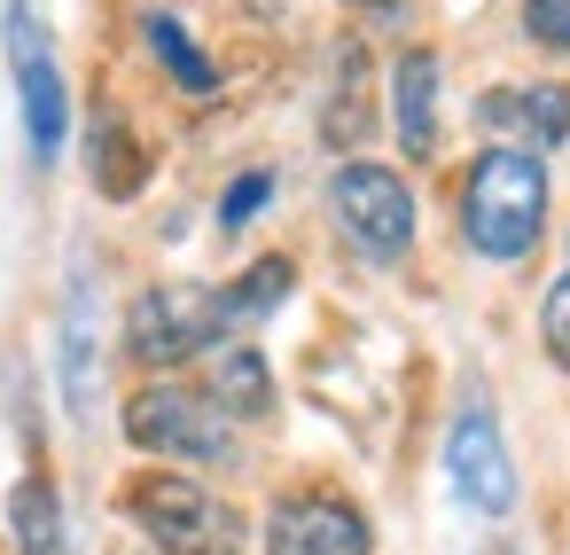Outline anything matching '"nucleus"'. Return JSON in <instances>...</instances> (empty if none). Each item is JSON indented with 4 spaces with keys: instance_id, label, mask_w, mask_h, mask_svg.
Wrapping results in <instances>:
<instances>
[{
    "instance_id": "6ab92c4d",
    "label": "nucleus",
    "mask_w": 570,
    "mask_h": 555,
    "mask_svg": "<svg viewBox=\"0 0 570 555\" xmlns=\"http://www.w3.org/2000/svg\"><path fill=\"white\" fill-rule=\"evenodd\" d=\"M539 337H547V352L570 368V274L547 290V305H539Z\"/></svg>"
},
{
    "instance_id": "39448f33",
    "label": "nucleus",
    "mask_w": 570,
    "mask_h": 555,
    "mask_svg": "<svg viewBox=\"0 0 570 555\" xmlns=\"http://www.w3.org/2000/svg\"><path fill=\"white\" fill-rule=\"evenodd\" d=\"M328 212L360 243V259H375V266L406 259V243H414V188L391 165H344L328 181Z\"/></svg>"
},
{
    "instance_id": "6e6552de",
    "label": "nucleus",
    "mask_w": 570,
    "mask_h": 555,
    "mask_svg": "<svg viewBox=\"0 0 570 555\" xmlns=\"http://www.w3.org/2000/svg\"><path fill=\"white\" fill-rule=\"evenodd\" d=\"M266 555H367V516L344 493H289L266 516Z\"/></svg>"
},
{
    "instance_id": "1a4fd4ad",
    "label": "nucleus",
    "mask_w": 570,
    "mask_h": 555,
    "mask_svg": "<svg viewBox=\"0 0 570 555\" xmlns=\"http://www.w3.org/2000/svg\"><path fill=\"white\" fill-rule=\"evenodd\" d=\"M476 126L508 142H531V149H554L570 142V87H492L476 103Z\"/></svg>"
},
{
    "instance_id": "f03ea898",
    "label": "nucleus",
    "mask_w": 570,
    "mask_h": 555,
    "mask_svg": "<svg viewBox=\"0 0 570 555\" xmlns=\"http://www.w3.org/2000/svg\"><path fill=\"white\" fill-rule=\"evenodd\" d=\"M126 508L134 524L165 547V555H243V516L204 493L196 477H173V469H149L126 485Z\"/></svg>"
},
{
    "instance_id": "4468645a",
    "label": "nucleus",
    "mask_w": 570,
    "mask_h": 555,
    "mask_svg": "<svg viewBox=\"0 0 570 555\" xmlns=\"http://www.w3.org/2000/svg\"><path fill=\"white\" fill-rule=\"evenodd\" d=\"M219 415H266L274 407V376H266V360L250 352V344H235L227 360H219V376H212V391H204Z\"/></svg>"
},
{
    "instance_id": "aec40b11",
    "label": "nucleus",
    "mask_w": 570,
    "mask_h": 555,
    "mask_svg": "<svg viewBox=\"0 0 570 555\" xmlns=\"http://www.w3.org/2000/svg\"><path fill=\"white\" fill-rule=\"evenodd\" d=\"M360 9H391V0H360Z\"/></svg>"
},
{
    "instance_id": "f8f14e48",
    "label": "nucleus",
    "mask_w": 570,
    "mask_h": 555,
    "mask_svg": "<svg viewBox=\"0 0 570 555\" xmlns=\"http://www.w3.org/2000/svg\"><path fill=\"white\" fill-rule=\"evenodd\" d=\"M9 532H17V547H24V555H71L63 500H56V485H48V477H24V485L9 493Z\"/></svg>"
},
{
    "instance_id": "f257e3e1",
    "label": "nucleus",
    "mask_w": 570,
    "mask_h": 555,
    "mask_svg": "<svg viewBox=\"0 0 570 555\" xmlns=\"http://www.w3.org/2000/svg\"><path fill=\"white\" fill-rule=\"evenodd\" d=\"M539 227H547V173H539V157L531 149H484L469 165V181H461V235H469V251L508 266V259H523L539 243Z\"/></svg>"
},
{
    "instance_id": "a211bd4d",
    "label": "nucleus",
    "mask_w": 570,
    "mask_h": 555,
    "mask_svg": "<svg viewBox=\"0 0 570 555\" xmlns=\"http://www.w3.org/2000/svg\"><path fill=\"white\" fill-rule=\"evenodd\" d=\"M523 32L554 56H570V0H523Z\"/></svg>"
},
{
    "instance_id": "2eb2a0df",
    "label": "nucleus",
    "mask_w": 570,
    "mask_h": 555,
    "mask_svg": "<svg viewBox=\"0 0 570 555\" xmlns=\"http://www.w3.org/2000/svg\"><path fill=\"white\" fill-rule=\"evenodd\" d=\"M289 282H297V266L289 259H258L235 290H219V313H227V329H250V321H266L282 298H289Z\"/></svg>"
},
{
    "instance_id": "7ed1b4c3",
    "label": "nucleus",
    "mask_w": 570,
    "mask_h": 555,
    "mask_svg": "<svg viewBox=\"0 0 570 555\" xmlns=\"http://www.w3.org/2000/svg\"><path fill=\"white\" fill-rule=\"evenodd\" d=\"M219 337H227V313H219V290L212 282H157L126 313V352L141 368H180V360H196Z\"/></svg>"
},
{
    "instance_id": "f3484780",
    "label": "nucleus",
    "mask_w": 570,
    "mask_h": 555,
    "mask_svg": "<svg viewBox=\"0 0 570 555\" xmlns=\"http://www.w3.org/2000/svg\"><path fill=\"white\" fill-rule=\"evenodd\" d=\"M266 196H274V173H243L227 196H219V227L235 235V227H250L258 212H266Z\"/></svg>"
},
{
    "instance_id": "ddd939ff",
    "label": "nucleus",
    "mask_w": 570,
    "mask_h": 555,
    "mask_svg": "<svg viewBox=\"0 0 570 555\" xmlns=\"http://www.w3.org/2000/svg\"><path fill=\"white\" fill-rule=\"evenodd\" d=\"M141 40L157 48V64L173 71V87H180V95H212V87H219L212 56H204V48L180 32V17H173V9H149V17H141Z\"/></svg>"
},
{
    "instance_id": "9b49d317",
    "label": "nucleus",
    "mask_w": 570,
    "mask_h": 555,
    "mask_svg": "<svg viewBox=\"0 0 570 555\" xmlns=\"http://www.w3.org/2000/svg\"><path fill=\"white\" fill-rule=\"evenodd\" d=\"M87 165H95V188H102L110 204H126V196L141 188V173H149V157H141V142H134V126H126L118 110H102V118H95Z\"/></svg>"
},
{
    "instance_id": "20e7f679",
    "label": "nucleus",
    "mask_w": 570,
    "mask_h": 555,
    "mask_svg": "<svg viewBox=\"0 0 570 555\" xmlns=\"http://www.w3.org/2000/svg\"><path fill=\"white\" fill-rule=\"evenodd\" d=\"M126 438H134L141 454H173V461H196V469L235 461L227 415H219L204 391H188V383H149V391H134V399H126Z\"/></svg>"
},
{
    "instance_id": "423d86ee",
    "label": "nucleus",
    "mask_w": 570,
    "mask_h": 555,
    "mask_svg": "<svg viewBox=\"0 0 570 555\" xmlns=\"http://www.w3.org/2000/svg\"><path fill=\"white\" fill-rule=\"evenodd\" d=\"M0 40H9V64H17V103H24L32 157L56 165V157H63V134H71V103H63V71H56V56H48V32H40V17H32V0H9Z\"/></svg>"
},
{
    "instance_id": "dca6fc26",
    "label": "nucleus",
    "mask_w": 570,
    "mask_h": 555,
    "mask_svg": "<svg viewBox=\"0 0 570 555\" xmlns=\"http://www.w3.org/2000/svg\"><path fill=\"white\" fill-rule=\"evenodd\" d=\"M360 79H367V56L344 48V56H336V103H328V142H336V149H352L360 126H367V110H360Z\"/></svg>"
},
{
    "instance_id": "0eeeda50",
    "label": "nucleus",
    "mask_w": 570,
    "mask_h": 555,
    "mask_svg": "<svg viewBox=\"0 0 570 555\" xmlns=\"http://www.w3.org/2000/svg\"><path fill=\"white\" fill-rule=\"evenodd\" d=\"M445 477H453V493L476 516H508L515 508V461H508V438H500V422H492L484 399H469L453 415V430H445Z\"/></svg>"
},
{
    "instance_id": "9d476101",
    "label": "nucleus",
    "mask_w": 570,
    "mask_h": 555,
    "mask_svg": "<svg viewBox=\"0 0 570 555\" xmlns=\"http://www.w3.org/2000/svg\"><path fill=\"white\" fill-rule=\"evenodd\" d=\"M391 118H399L406 157H430L438 149V56L430 48H406L391 64Z\"/></svg>"
}]
</instances>
